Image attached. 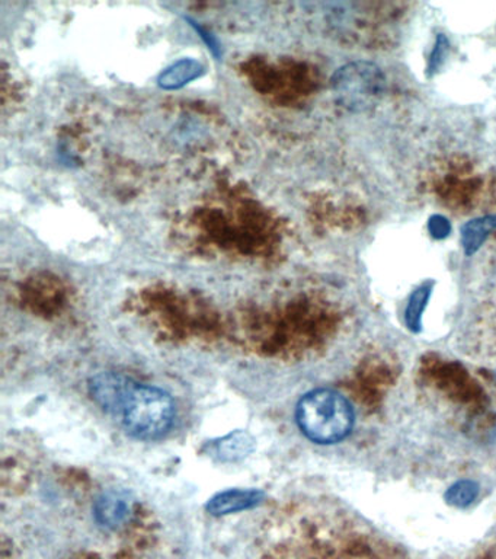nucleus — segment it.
Wrapping results in <instances>:
<instances>
[{
	"label": "nucleus",
	"instance_id": "7",
	"mask_svg": "<svg viewBox=\"0 0 496 559\" xmlns=\"http://www.w3.org/2000/svg\"><path fill=\"white\" fill-rule=\"evenodd\" d=\"M477 491L476 484L470 483V480H461V483H457L448 489L447 500L452 506L465 507L476 498Z\"/></svg>",
	"mask_w": 496,
	"mask_h": 559
},
{
	"label": "nucleus",
	"instance_id": "2",
	"mask_svg": "<svg viewBox=\"0 0 496 559\" xmlns=\"http://www.w3.org/2000/svg\"><path fill=\"white\" fill-rule=\"evenodd\" d=\"M176 419V404L169 393L154 386H134L123 409L130 436L156 440L167 435Z\"/></svg>",
	"mask_w": 496,
	"mask_h": 559
},
{
	"label": "nucleus",
	"instance_id": "3",
	"mask_svg": "<svg viewBox=\"0 0 496 559\" xmlns=\"http://www.w3.org/2000/svg\"><path fill=\"white\" fill-rule=\"evenodd\" d=\"M136 384H132L121 376L99 374L90 384V391L104 409L123 413L125 402Z\"/></svg>",
	"mask_w": 496,
	"mask_h": 559
},
{
	"label": "nucleus",
	"instance_id": "6",
	"mask_svg": "<svg viewBox=\"0 0 496 559\" xmlns=\"http://www.w3.org/2000/svg\"><path fill=\"white\" fill-rule=\"evenodd\" d=\"M254 449V439L247 432H232L225 439H221L216 445V453L221 461H241Z\"/></svg>",
	"mask_w": 496,
	"mask_h": 559
},
{
	"label": "nucleus",
	"instance_id": "4",
	"mask_svg": "<svg viewBox=\"0 0 496 559\" xmlns=\"http://www.w3.org/2000/svg\"><path fill=\"white\" fill-rule=\"evenodd\" d=\"M264 493L256 489H229L217 493L208 501L207 510L213 515H226L250 510L263 501Z\"/></svg>",
	"mask_w": 496,
	"mask_h": 559
},
{
	"label": "nucleus",
	"instance_id": "1",
	"mask_svg": "<svg viewBox=\"0 0 496 559\" xmlns=\"http://www.w3.org/2000/svg\"><path fill=\"white\" fill-rule=\"evenodd\" d=\"M295 418L303 435L317 444H334L346 439L354 427V409L341 393L316 389L300 400Z\"/></svg>",
	"mask_w": 496,
	"mask_h": 559
},
{
	"label": "nucleus",
	"instance_id": "5",
	"mask_svg": "<svg viewBox=\"0 0 496 559\" xmlns=\"http://www.w3.org/2000/svg\"><path fill=\"white\" fill-rule=\"evenodd\" d=\"M130 504L128 498L120 493H104L95 504V515L102 526L117 527L129 518Z\"/></svg>",
	"mask_w": 496,
	"mask_h": 559
}]
</instances>
